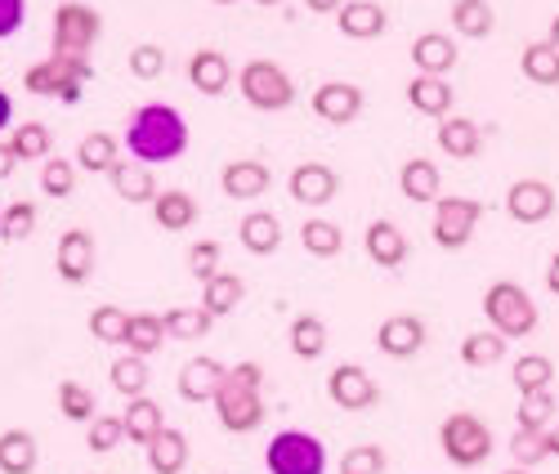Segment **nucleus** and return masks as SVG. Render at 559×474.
I'll use <instances>...</instances> for the list:
<instances>
[{"mask_svg":"<svg viewBox=\"0 0 559 474\" xmlns=\"http://www.w3.org/2000/svg\"><path fill=\"white\" fill-rule=\"evenodd\" d=\"M126 345L130 354H157L166 345V322L162 313H130V331H126Z\"/></svg>","mask_w":559,"mask_h":474,"instance_id":"obj_40","label":"nucleus"},{"mask_svg":"<svg viewBox=\"0 0 559 474\" xmlns=\"http://www.w3.org/2000/svg\"><path fill=\"white\" fill-rule=\"evenodd\" d=\"M121 439H126L121 416H95V420L85 425V448L90 452H112Z\"/></svg>","mask_w":559,"mask_h":474,"instance_id":"obj_50","label":"nucleus"},{"mask_svg":"<svg viewBox=\"0 0 559 474\" xmlns=\"http://www.w3.org/2000/svg\"><path fill=\"white\" fill-rule=\"evenodd\" d=\"M479 220H484V202H475V198H439L435 202L430 233H435V242L443 251H461L475 237Z\"/></svg>","mask_w":559,"mask_h":474,"instance_id":"obj_9","label":"nucleus"},{"mask_svg":"<svg viewBox=\"0 0 559 474\" xmlns=\"http://www.w3.org/2000/svg\"><path fill=\"white\" fill-rule=\"evenodd\" d=\"M121 157H117V139L112 134H104V130H95V134H85L81 139V144H76V166L81 170H90V175H95V170H112Z\"/></svg>","mask_w":559,"mask_h":474,"instance_id":"obj_41","label":"nucleus"},{"mask_svg":"<svg viewBox=\"0 0 559 474\" xmlns=\"http://www.w3.org/2000/svg\"><path fill=\"white\" fill-rule=\"evenodd\" d=\"M439 188H443V175L430 157H412L399 166V193L407 202H439Z\"/></svg>","mask_w":559,"mask_h":474,"instance_id":"obj_24","label":"nucleus"},{"mask_svg":"<svg viewBox=\"0 0 559 474\" xmlns=\"http://www.w3.org/2000/svg\"><path fill=\"white\" fill-rule=\"evenodd\" d=\"M27 19V0H0V40H10Z\"/></svg>","mask_w":559,"mask_h":474,"instance_id":"obj_53","label":"nucleus"},{"mask_svg":"<svg viewBox=\"0 0 559 474\" xmlns=\"http://www.w3.org/2000/svg\"><path fill=\"white\" fill-rule=\"evenodd\" d=\"M546 287H550V296H559V251H555L550 264H546Z\"/></svg>","mask_w":559,"mask_h":474,"instance_id":"obj_57","label":"nucleus"},{"mask_svg":"<svg viewBox=\"0 0 559 474\" xmlns=\"http://www.w3.org/2000/svg\"><path fill=\"white\" fill-rule=\"evenodd\" d=\"M501 474H533V470H524V465H510V470H501Z\"/></svg>","mask_w":559,"mask_h":474,"instance_id":"obj_60","label":"nucleus"},{"mask_svg":"<svg viewBox=\"0 0 559 474\" xmlns=\"http://www.w3.org/2000/svg\"><path fill=\"white\" fill-rule=\"evenodd\" d=\"M255 5H283V0H255Z\"/></svg>","mask_w":559,"mask_h":474,"instance_id":"obj_61","label":"nucleus"},{"mask_svg":"<svg viewBox=\"0 0 559 474\" xmlns=\"http://www.w3.org/2000/svg\"><path fill=\"white\" fill-rule=\"evenodd\" d=\"M269 474H328V448L309 430H283L264 448Z\"/></svg>","mask_w":559,"mask_h":474,"instance_id":"obj_6","label":"nucleus"},{"mask_svg":"<svg viewBox=\"0 0 559 474\" xmlns=\"http://www.w3.org/2000/svg\"><path fill=\"white\" fill-rule=\"evenodd\" d=\"M153 220H157V228H166V233L193 228V220H198V198L183 193V188H166V193L153 198Z\"/></svg>","mask_w":559,"mask_h":474,"instance_id":"obj_28","label":"nucleus"},{"mask_svg":"<svg viewBox=\"0 0 559 474\" xmlns=\"http://www.w3.org/2000/svg\"><path fill=\"white\" fill-rule=\"evenodd\" d=\"M162 322H166V336H175V341H202L215 318L202 305H179V309H166Z\"/></svg>","mask_w":559,"mask_h":474,"instance_id":"obj_39","label":"nucleus"},{"mask_svg":"<svg viewBox=\"0 0 559 474\" xmlns=\"http://www.w3.org/2000/svg\"><path fill=\"white\" fill-rule=\"evenodd\" d=\"M238 242H242L251 256H273L277 247H283V220H277L273 211H251V215H242Z\"/></svg>","mask_w":559,"mask_h":474,"instance_id":"obj_27","label":"nucleus"},{"mask_svg":"<svg viewBox=\"0 0 559 474\" xmlns=\"http://www.w3.org/2000/svg\"><path fill=\"white\" fill-rule=\"evenodd\" d=\"M189 81L198 94H206V99H219V94L233 85V63L219 50H198L189 59Z\"/></svg>","mask_w":559,"mask_h":474,"instance_id":"obj_25","label":"nucleus"},{"mask_svg":"<svg viewBox=\"0 0 559 474\" xmlns=\"http://www.w3.org/2000/svg\"><path fill=\"white\" fill-rule=\"evenodd\" d=\"M336 27L349 40H377V36H385L390 14H385V5H377V0H345L336 10Z\"/></svg>","mask_w":559,"mask_h":474,"instance_id":"obj_19","label":"nucleus"},{"mask_svg":"<svg viewBox=\"0 0 559 474\" xmlns=\"http://www.w3.org/2000/svg\"><path fill=\"white\" fill-rule=\"evenodd\" d=\"M439 149L448 153V157H456V162H471V157H479V149H484V126L479 121H471V117H443L439 121Z\"/></svg>","mask_w":559,"mask_h":474,"instance_id":"obj_23","label":"nucleus"},{"mask_svg":"<svg viewBox=\"0 0 559 474\" xmlns=\"http://www.w3.org/2000/svg\"><path fill=\"white\" fill-rule=\"evenodd\" d=\"M108 179H112V193L121 198V202H130V206H153V198H157V179H153V166H144V162H117L112 170H108Z\"/></svg>","mask_w":559,"mask_h":474,"instance_id":"obj_22","label":"nucleus"},{"mask_svg":"<svg viewBox=\"0 0 559 474\" xmlns=\"http://www.w3.org/2000/svg\"><path fill=\"white\" fill-rule=\"evenodd\" d=\"M336 188H341L336 170L322 166V162H300V166L292 170V179H287V193H292V202H300V206H328V202L336 198Z\"/></svg>","mask_w":559,"mask_h":474,"instance_id":"obj_15","label":"nucleus"},{"mask_svg":"<svg viewBox=\"0 0 559 474\" xmlns=\"http://www.w3.org/2000/svg\"><path fill=\"white\" fill-rule=\"evenodd\" d=\"M76 162H68V157H45V166H40V193L45 198H55V202H63V198H72L76 193Z\"/></svg>","mask_w":559,"mask_h":474,"instance_id":"obj_43","label":"nucleus"},{"mask_svg":"<svg viewBox=\"0 0 559 474\" xmlns=\"http://www.w3.org/2000/svg\"><path fill=\"white\" fill-rule=\"evenodd\" d=\"M238 90L255 112H283V108L296 104V81L273 59H247L242 72H238Z\"/></svg>","mask_w":559,"mask_h":474,"instance_id":"obj_4","label":"nucleus"},{"mask_svg":"<svg viewBox=\"0 0 559 474\" xmlns=\"http://www.w3.org/2000/svg\"><path fill=\"white\" fill-rule=\"evenodd\" d=\"M36 202H10L5 211H0V237L5 242H27V237L36 233Z\"/></svg>","mask_w":559,"mask_h":474,"instance_id":"obj_47","label":"nucleus"},{"mask_svg":"<svg viewBox=\"0 0 559 474\" xmlns=\"http://www.w3.org/2000/svg\"><path fill=\"white\" fill-rule=\"evenodd\" d=\"M510 381H515L520 394L550 390V381H555V363H550L546 354H524V358H515V367H510Z\"/></svg>","mask_w":559,"mask_h":474,"instance_id":"obj_42","label":"nucleus"},{"mask_svg":"<svg viewBox=\"0 0 559 474\" xmlns=\"http://www.w3.org/2000/svg\"><path fill=\"white\" fill-rule=\"evenodd\" d=\"M183 465H189V439H183V430H175V425H166V430L148 443V470L153 474H183Z\"/></svg>","mask_w":559,"mask_h":474,"instance_id":"obj_30","label":"nucleus"},{"mask_svg":"<svg viewBox=\"0 0 559 474\" xmlns=\"http://www.w3.org/2000/svg\"><path fill=\"white\" fill-rule=\"evenodd\" d=\"M555 416H559V407H555V394H550V390L520 394V412H515L520 430H550Z\"/></svg>","mask_w":559,"mask_h":474,"instance_id":"obj_45","label":"nucleus"},{"mask_svg":"<svg viewBox=\"0 0 559 474\" xmlns=\"http://www.w3.org/2000/svg\"><path fill=\"white\" fill-rule=\"evenodd\" d=\"M90 76H95V68H90L85 55H50V59H40L23 72V85L32 94H40V99L81 104V90H85Z\"/></svg>","mask_w":559,"mask_h":474,"instance_id":"obj_2","label":"nucleus"},{"mask_svg":"<svg viewBox=\"0 0 559 474\" xmlns=\"http://www.w3.org/2000/svg\"><path fill=\"white\" fill-rule=\"evenodd\" d=\"M510 452V465H524V470H537L546 457H550V443H546V430H515L506 443Z\"/></svg>","mask_w":559,"mask_h":474,"instance_id":"obj_46","label":"nucleus"},{"mask_svg":"<svg viewBox=\"0 0 559 474\" xmlns=\"http://www.w3.org/2000/svg\"><path fill=\"white\" fill-rule=\"evenodd\" d=\"M520 72H524V81H533L542 90H555L559 85V50L550 40H528L524 55H520Z\"/></svg>","mask_w":559,"mask_h":474,"instance_id":"obj_31","label":"nucleus"},{"mask_svg":"<svg viewBox=\"0 0 559 474\" xmlns=\"http://www.w3.org/2000/svg\"><path fill=\"white\" fill-rule=\"evenodd\" d=\"M328 399H332L341 412H367V407H377L381 386L371 381V371H367L362 363H341V367H332V376H328Z\"/></svg>","mask_w":559,"mask_h":474,"instance_id":"obj_10","label":"nucleus"},{"mask_svg":"<svg viewBox=\"0 0 559 474\" xmlns=\"http://www.w3.org/2000/svg\"><path fill=\"white\" fill-rule=\"evenodd\" d=\"M162 72H166V50H162V45H153V40L134 45V50H130V76H139V81H157Z\"/></svg>","mask_w":559,"mask_h":474,"instance_id":"obj_51","label":"nucleus"},{"mask_svg":"<svg viewBox=\"0 0 559 474\" xmlns=\"http://www.w3.org/2000/svg\"><path fill=\"white\" fill-rule=\"evenodd\" d=\"M36 461H40V452H36V439L27 430H5L0 435V470L5 474H32Z\"/></svg>","mask_w":559,"mask_h":474,"instance_id":"obj_36","label":"nucleus"},{"mask_svg":"<svg viewBox=\"0 0 559 474\" xmlns=\"http://www.w3.org/2000/svg\"><path fill=\"white\" fill-rule=\"evenodd\" d=\"M377 349L385 358H416L426 349V322L416 313H390L377 327Z\"/></svg>","mask_w":559,"mask_h":474,"instance_id":"obj_13","label":"nucleus"},{"mask_svg":"<svg viewBox=\"0 0 559 474\" xmlns=\"http://www.w3.org/2000/svg\"><path fill=\"white\" fill-rule=\"evenodd\" d=\"M126 149L144 166L175 162V157H183V149H189V121H183V112L170 104H144L126 121Z\"/></svg>","mask_w":559,"mask_h":474,"instance_id":"obj_1","label":"nucleus"},{"mask_svg":"<svg viewBox=\"0 0 559 474\" xmlns=\"http://www.w3.org/2000/svg\"><path fill=\"white\" fill-rule=\"evenodd\" d=\"M189 273H193L198 282L215 277V273H219V242H211V237L193 242V247H189Z\"/></svg>","mask_w":559,"mask_h":474,"instance_id":"obj_52","label":"nucleus"},{"mask_svg":"<svg viewBox=\"0 0 559 474\" xmlns=\"http://www.w3.org/2000/svg\"><path fill=\"white\" fill-rule=\"evenodd\" d=\"M313 117L328 121V126H349L362 117V90L354 81H322L313 90Z\"/></svg>","mask_w":559,"mask_h":474,"instance_id":"obj_12","label":"nucleus"},{"mask_svg":"<svg viewBox=\"0 0 559 474\" xmlns=\"http://www.w3.org/2000/svg\"><path fill=\"white\" fill-rule=\"evenodd\" d=\"M439 448H443V457L452 465L475 470V465H484L492 457V430L475 412H452L439 425Z\"/></svg>","mask_w":559,"mask_h":474,"instance_id":"obj_5","label":"nucleus"},{"mask_svg":"<svg viewBox=\"0 0 559 474\" xmlns=\"http://www.w3.org/2000/svg\"><path fill=\"white\" fill-rule=\"evenodd\" d=\"M546 443H550V457H559V416H555V425L546 430Z\"/></svg>","mask_w":559,"mask_h":474,"instance_id":"obj_58","label":"nucleus"},{"mask_svg":"<svg viewBox=\"0 0 559 474\" xmlns=\"http://www.w3.org/2000/svg\"><path fill=\"white\" fill-rule=\"evenodd\" d=\"M452 99H456V90H452L448 76H421V72H416L407 81V104L421 117H435V121L452 117Z\"/></svg>","mask_w":559,"mask_h":474,"instance_id":"obj_21","label":"nucleus"},{"mask_svg":"<svg viewBox=\"0 0 559 474\" xmlns=\"http://www.w3.org/2000/svg\"><path fill=\"white\" fill-rule=\"evenodd\" d=\"M55 55H90L95 50V40L104 36V19L99 10L81 5V0H68V5L55 10Z\"/></svg>","mask_w":559,"mask_h":474,"instance_id":"obj_8","label":"nucleus"},{"mask_svg":"<svg viewBox=\"0 0 559 474\" xmlns=\"http://www.w3.org/2000/svg\"><path fill=\"white\" fill-rule=\"evenodd\" d=\"M269 183H273L269 166H264V162H251V157L228 162V166L219 170V188H224L228 202H255V198L269 193Z\"/></svg>","mask_w":559,"mask_h":474,"instance_id":"obj_17","label":"nucleus"},{"mask_svg":"<svg viewBox=\"0 0 559 474\" xmlns=\"http://www.w3.org/2000/svg\"><path fill=\"white\" fill-rule=\"evenodd\" d=\"M345 5V0H305V10H313V14H336Z\"/></svg>","mask_w":559,"mask_h":474,"instance_id":"obj_55","label":"nucleus"},{"mask_svg":"<svg viewBox=\"0 0 559 474\" xmlns=\"http://www.w3.org/2000/svg\"><path fill=\"white\" fill-rule=\"evenodd\" d=\"M14 166H19L14 149H10V144H0V179H10V175H14Z\"/></svg>","mask_w":559,"mask_h":474,"instance_id":"obj_54","label":"nucleus"},{"mask_svg":"<svg viewBox=\"0 0 559 474\" xmlns=\"http://www.w3.org/2000/svg\"><path fill=\"white\" fill-rule=\"evenodd\" d=\"M215 5H238V0H215Z\"/></svg>","mask_w":559,"mask_h":474,"instance_id":"obj_62","label":"nucleus"},{"mask_svg":"<svg viewBox=\"0 0 559 474\" xmlns=\"http://www.w3.org/2000/svg\"><path fill=\"white\" fill-rule=\"evenodd\" d=\"M10 121H14V99L0 90V130H10Z\"/></svg>","mask_w":559,"mask_h":474,"instance_id":"obj_56","label":"nucleus"},{"mask_svg":"<svg viewBox=\"0 0 559 474\" xmlns=\"http://www.w3.org/2000/svg\"><path fill=\"white\" fill-rule=\"evenodd\" d=\"M59 412L76 425H90L99 416V403H95V390H85L81 381H59Z\"/></svg>","mask_w":559,"mask_h":474,"instance_id":"obj_44","label":"nucleus"},{"mask_svg":"<svg viewBox=\"0 0 559 474\" xmlns=\"http://www.w3.org/2000/svg\"><path fill=\"white\" fill-rule=\"evenodd\" d=\"M555 188L546 179H515L506 188V215L515 224H542L555 215Z\"/></svg>","mask_w":559,"mask_h":474,"instance_id":"obj_11","label":"nucleus"},{"mask_svg":"<svg viewBox=\"0 0 559 474\" xmlns=\"http://www.w3.org/2000/svg\"><path fill=\"white\" fill-rule=\"evenodd\" d=\"M55 269H59V277L68 282V287H81V282L95 273V237H90L85 228H68L59 237Z\"/></svg>","mask_w":559,"mask_h":474,"instance_id":"obj_16","label":"nucleus"},{"mask_svg":"<svg viewBox=\"0 0 559 474\" xmlns=\"http://www.w3.org/2000/svg\"><path fill=\"white\" fill-rule=\"evenodd\" d=\"M362 251L371 264L381 269H399L407 260V233L394 224V220H371L367 233H362Z\"/></svg>","mask_w":559,"mask_h":474,"instance_id":"obj_18","label":"nucleus"},{"mask_svg":"<svg viewBox=\"0 0 559 474\" xmlns=\"http://www.w3.org/2000/svg\"><path fill=\"white\" fill-rule=\"evenodd\" d=\"M224 376H228V367L219 358H189L175 376V390L183 403H215Z\"/></svg>","mask_w":559,"mask_h":474,"instance_id":"obj_14","label":"nucleus"},{"mask_svg":"<svg viewBox=\"0 0 559 474\" xmlns=\"http://www.w3.org/2000/svg\"><path fill=\"white\" fill-rule=\"evenodd\" d=\"M5 144L14 149L19 162H45V157H50L55 134H50V126H45V121H23L19 130H10Z\"/></svg>","mask_w":559,"mask_h":474,"instance_id":"obj_38","label":"nucleus"},{"mask_svg":"<svg viewBox=\"0 0 559 474\" xmlns=\"http://www.w3.org/2000/svg\"><path fill=\"white\" fill-rule=\"evenodd\" d=\"M546 40H550V45H555V50H559V14L550 19V32H546Z\"/></svg>","mask_w":559,"mask_h":474,"instance_id":"obj_59","label":"nucleus"},{"mask_svg":"<svg viewBox=\"0 0 559 474\" xmlns=\"http://www.w3.org/2000/svg\"><path fill=\"white\" fill-rule=\"evenodd\" d=\"M242 296H247V282L238 277V273H215V277H206L202 282V309L211 313V318H224V313H233L242 305Z\"/></svg>","mask_w":559,"mask_h":474,"instance_id":"obj_29","label":"nucleus"},{"mask_svg":"<svg viewBox=\"0 0 559 474\" xmlns=\"http://www.w3.org/2000/svg\"><path fill=\"white\" fill-rule=\"evenodd\" d=\"M497 27V14L488 0H452V32L465 36V40H484L492 36Z\"/></svg>","mask_w":559,"mask_h":474,"instance_id":"obj_32","label":"nucleus"},{"mask_svg":"<svg viewBox=\"0 0 559 474\" xmlns=\"http://www.w3.org/2000/svg\"><path fill=\"white\" fill-rule=\"evenodd\" d=\"M456 40L448 32H421L412 40V63L421 76H448L456 68Z\"/></svg>","mask_w":559,"mask_h":474,"instance_id":"obj_20","label":"nucleus"},{"mask_svg":"<svg viewBox=\"0 0 559 474\" xmlns=\"http://www.w3.org/2000/svg\"><path fill=\"white\" fill-rule=\"evenodd\" d=\"M287 345H292V354L305 358V363L322 358V349H328V322L313 318V313H300V318L292 322V331H287Z\"/></svg>","mask_w":559,"mask_h":474,"instance_id":"obj_33","label":"nucleus"},{"mask_svg":"<svg viewBox=\"0 0 559 474\" xmlns=\"http://www.w3.org/2000/svg\"><path fill=\"white\" fill-rule=\"evenodd\" d=\"M385 465H390V457L381 443H358L341 457V474H385Z\"/></svg>","mask_w":559,"mask_h":474,"instance_id":"obj_49","label":"nucleus"},{"mask_svg":"<svg viewBox=\"0 0 559 474\" xmlns=\"http://www.w3.org/2000/svg\"><path fill=\"white\" fill-rule=\"evenodd\" d=\"M148 358L144 354H121V358H112V367H108V381H112V390L117 394H126V399H139L148 390Z\"/></svg>","mask_w":559,"mask_h":474,"instance_id":"obj_34","label":"nucleus"},{"mask_svg":"<svg viewBox=\"0 0 559 474\" xmlns=\"http://www.w3.org/2000/svg\"><path fill=\"white\" fill-rule=\"evenodd\" d=\"M484 318L492 331H501L506 341H524L537 331V300L520 287V282H492V287L484 292Z\"/></svg>","mask_w":559,"mask_h":474,"instance_id":"obj_3","label":"nucleus"},{"mask_svg":"<svg viewBox=\"0 0 559 474\" xmlns=\"http://www.w3.org/2000/svg\"><path fill=\"white\" fill-rule=\"evenodd\" d=\"M300 247H305L309 256H318V260H332V256L345 251V228L332 224V220H305V228H300Z\"/></svg>","mask_w":559,"mask_h":474,"instance_id":"obj_37","label":"nucleus"},{"mask_svg":"<svg viewBox=\"0 0 559 474\" xmlns=\"http://www.w3.org/2000/svg\"><path fill=\"white\" fill-rule=\"evenodd\" d=\"M121 425H126V439H130V443L148 448V443L166 430V412H162V403H153L148 394H139V399H130V407H126Z\"/></svg>","mask_w":559,"mask_h":474,"instance_id":"obj_26","label":"nucleus"},{"mask_svg":"<svg viewBox=\"0 0 559 474\" xmlns=\"http://www.w3.org/2000/svg\"><path fill=\"white\" fill-rule=\"evenodd\" d=\"M90 331H95V341H104V345H126L130 313L117 309V305H99L95 313H90Z\"/></svg>","mask_w":559,"mask_h":474,"instance_id":"obj_48","label":"nucleus"},{"mask_svg":"<svg viewBox=\"0 0 559 474\" xmlns=\"http://www.w3.org/2000/svg\"><path fill=\"white\" fill-rule=\"evenodd\" d=\"M506 349H510V341L501 336V331H471V336L461 341V363L465 367H497L501 358H506Z\"/></svg>","mask_w":559,"mask_h":474,"instance_id":"obj_35","label":"nucleus"},{"mask_svg":"<svg viewBox=\"0 0 559 474\" xmlns=\"http://www.w3.org/2000/svg\"><path fill=\"white\" fill-rule=\"evenodd\" d=\"M215 416H219V425L228 435L260 430V425H264V394H260V386H247V381H238V376L228 371L219 394H215Z\"/></svg>","mask_w":559,"mask_h":474,"instance_id":"obj_7","label":"nucleus"}]
</instances>
